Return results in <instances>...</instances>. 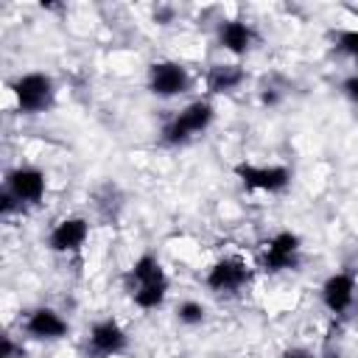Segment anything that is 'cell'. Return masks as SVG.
I'll return each mask as SVG.
<instances>
[{"mask_svg":"<svg viewBox=\"0 0 358 358\" xmlns=\"http://www.w3.org/2000/svg\"><path fill=\"white\" fill-rule=\"evenodd\" d=\"M123 285L129 291V299L140 310H157V308H162V302L168 296V274H165L159 257L151 252H143L129 266V271L123 274Z\"/></svg>","mask_w":358,"mask_h":358,"instance_id":"6da1fadb","label":"cell"},{"mask_svg":"<svg viewBox=\"0 0 358 358\" xmlns=\"http://www.w3.org/2000/svg\"><path fill=\"white\" fill-rule=\"evenodd\" d=\"M215 120V106L207 98H196L187 106H182L165 126H162V143L165 145H187L199 134H204Z\"/></svg>","mask_w":358,"mask_h":358,"instance_id":"7a4b0ae2","label":"cell"},{"mask_svg":"<svg viewBox=\"0 0 358 358\" xmlns=\"http://www.w3.org/2000/svg\"><path fill=\"white\" fill-rule=\"evenodd\" d=\"M14 103L22 115H42L56 103V81L48 73H22L8 84Z\"/></svg>","mask_w":358,"mask_h":358,"instance_id":"3957f363","label":"cell"},{"mask_svg":"<svg viewBox=\"0 0 358 358\" xmlns=\"http://www.w3.org/2000/svg\"><path fill=\"white\" fill-rule=\"evenodd\" d=\"M299 252H302V238L291 229H280L260 249V268L268 274L294 271L299 266Z\"/></svg>","mask_w":358,"mask_h":358,"instance_id":"277c9868","label":"cell"},{"mask_svg":"<svg viewBox=\"0 0 358 358\" xmlns=\"http://www.w3.org/2000/svg\"><path fill=\"white\" fill-rule=\"evenodd\" d=\"M232 173L241 179L243 190H257V193H282L291 187V168L285 165H252V162H238Z\"/></svg>","mask_w":358,"mask_h":358,"instance_id":"5b68a950","label":"cell"},{"mask_svg":"<svg viewBox=\"0 0 358 358\" xmlns=\"http://www.w3.org/2000/svg\"><path fill=\"white\" fill-rule=\"evenodd\" d=\"M193 87V78L185 64L159 59L148 67V92L157 98H179Z\"/></svg>","mask_w":358,"mask_h":358,"instance_id":"8992f818","label":"cell"},{"mask_svg":"<svg viewBox=\"0 0 358 358\" xmlns=\"http://www.w3.org/2000/svg\"><path fill=\"white\" fill-rule=\"evenodd\" d=\"M249 280H252V268L246 266V260L232 257V255L215 260V263L210 266L207 277H204L207 288H210L213 294H218V296H232V294H238L241 288L249 285Z\"/></svg>","mask_w":358,"mask_h":358,"instance_id":"52a82bcc","label":"cell"},{"mask_svg":"<svg viewBox=\"0 0 358 358\" xmlns=\"http://www.w3.org/2000/svg\"><path fill=\"white\" fill-rule=\"evenodd\" d=\"M84 350L90 358H115L129 350V333L115 319H101L90 327Z\"/></svg>","mask_w":358,"mask_h":358,"instance_id":"ba28073f","label":"cell"},{"mask_svg":"<svg viewBox=\"0 0 358 358\" xmlns=\"http://www.w3.org/2000/svg\"><path fill=\"white\" fill-rule=\"evenodd\" d=\"M90 238V221L84 215H67L48 232V249L56 255H78Z\"/></svg>","mask_w":358,"mask_h":358,"instance_id":"9c48e42d","label":"cell"},{"mask_svg":"<svg viewBox=\"0 0 358 358\" xmlns=\"http://www.w3.org/2000/svg\"><path fill=\"white\" fill-rule=\"evenodd\" d=\"M6 190H11L25 207L28 204H39L45 199L48 190V179L39 168L34 165H17L6 173Z\"/></svg>","mask_w":358,"mask_h":358,"instance_id":"30bf717a","label":"cell"},{"mask_svg":"<svg viewBox=\"0 0 358 358\" xmlns=\"http://www.w3.org/2000/svg\"><path fill=\"white\" fill-rule=\"evenodd\" d=\"M355 291H358V282L352 271H333L322 282V302L330 313L344 316L355 302Z\"/></svg>","mask_w":358,"mask_h":358,"instance_id":"8fae6325","label":"cell"},{"mask_svg":"<svg viewBox=\"0 0 358 358\" xmlns=\"http://www.w3.org/2000/svg\"><path fill=\"white\" fill-rule=\"evenodd\" d=\"M22 330H25V336H31L36 341H59V338H64L70 333V324L59 310L39 305L25 316Z\"/></svg>","mask_w":358,"mask_h":358,"instance_id":"7c38bea8","label":"cell"},{"mask_svg":"<svg viewBox=\"0 0 358 358\" xmlns=\"http://www.w3.org/2000/svg\"><path fill=\"white\" fill-rule=\"evenodd\" d=\"M215 36H218V45L232 56H246L252 50V45L257 42V31L246 20H224L218 25Z\"/></svg>","mask_w":358,"mask_h":358,"instance_id":"4fadbf2b","label":"cell"},{"mask_svg":"<svg viewBox=\"0 0 358 358\" xmlns=\"http://www.w3.org/2000/svg\"><path fill=\"white\" fill-rule=\"evenodd\" d=\"M246 81V70L238 62H218L204 73V84L210 95H227L235 92Z\"/></svg>","mask_w":358,"mask_h":358,"instance_id":"5bb4252c","label":"cell"},{"mask_svg":"<svg viewBox=\"0 0 358 358\" xmlns=\"http://www.w3.org/2000/svg\"><path fill=\"white\" fill-rule=\"evenodd\" d=\"M204 319H207V308H204L201 302H196V299H182V302L176 305V322H179V324L196 327V324H201Z\"/></svg>","mask_w":358,"mask_h":358,"instance_id":"9a60e30c","label":"cell"},{"mask_svg":"<svg viewBox=\"0 0 358 358\" xmlns=\"http://www.w3.org/2000/svg\"><path fill=\"white\" fill-rule=\"evenodd\" d=\"M336 42H338V50L347 53L358 64V25L355 28H347V31H338Z\"/></svg>","mask_w":358,"mask_h":358,"instance_id":"2e32d148","label":"cell"},{"mask_svg":"<svg viewBox=\"0 0 358 358\" xmlns=\"http://www.w3.org/2000/svg\"><path fill=\"white\" fill-rule=\"evenodd\" d=\"M14 213H25V204L11 193V190H6L3 187V193H0V215H14Z\"/></svg>","mask_w":358,"mask_h":358,"instance_id":"e0dca14e","label":"cell"},{"mask_svg":"<svg viewBox=\"0 0 358 358\" xmlns=\"http://www.w3.org/2000/svg\"><path fill=\"white\" fill-rule=\"evenodd\" d=\"M341 92H344L347 101L358 109V73H352V76H347V78L341 81Z\"/></svg>","mask_w":358,"mask_h":358,"instance_id":"ac0fdd59","label":"cell"},{"mask_svg":"<svg viewBox=\"0 0 358 358\" xmlns=\"http://www.w3.org/2000/svg\"><path fill=\"white\" fill-rule=\"evenodd\" d=\"M0 358H22V347L14 341V336H3V344H0Z\"/></svg>","mask_w":358,"mask_h":358,"instance_id":"d6986e66","label":"cell"},{"mask_svg":"<svg viewBox=\"0 0 358 358\" xmlns=\"http://www.w3.org/2000/svg\"><path fill=\"white\" fill-rule=\"evenodd\" d=\"M280 358H316V355L310 350H305V347H288V350H282Z\"/></svg>","mask_w":358,"mask_h":358,"instance_id":"ffe728a7","label":"cell"},{"mask_svg":"<svg viewBox=\"0 0 358 358\" xmlns=\"http://www.w3.org/2000/svg\"><path fill=\"white\" fill-rule=\"evenodd\" d=\"M327 358H341V355H327Z\"/></svg>","mask_w":358,"mask_h":358,"instance_id":"44dd1931","label":"cell"}]
</instances>
